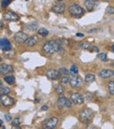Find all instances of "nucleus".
<instances>
[{
	"label": "nucleus",
	"mask_w": 114,
	"mask_h": 129,
	"mask_svg": "<svg viewBox=\"0 0 114 129\" xmlns=\"http://www.w3.org/2000/svg\"><path fill=\"white\" fill-rule=\"evenodd\" d=\"M42 48L47 54H54L57 51H60V49L62 48V45L60 44L59 40H49L43 45Z\"/></svg>",
	"instance_id": "1"
},
{
	"label": "nucleus",
	"mask_w": 114,
	"mask_h": 129,
	"mask_svg": "<svg viewBox=\"0 0 114 129\" xmlns=\"http://www.w3.org/2000/svg\"><path fill=\"white\" fill-rule=\"evenodd\" d=\"M94 116H95L94 112L92 111L91 109L86 108V109L82 110L80 114H79V119L82 121V123L89 124L92 120V119L94 118Z\"/></svg>",
	"instance_id": "2"
},
{
	"label": "nucleus",
	"mask_w": 114,
	"mask_h": 129,
	"mask_svg": "<svg viewBox=\"0 0 114 129\" xmlns=\"http://www.w3.org/2000/svg\"><path fill=\"white\" fill-rule=\"evenodd\" d=\"M68 12L70 13L71 16L76 17V18H81L82 16H83L84 10L81 7V6L78 5V4H72V5L69 6Z\"/></svg>",
	"instance_id": "3"
},
{
	"label": "nucleus",
	"mask_w": 114,
	"mask_h": 129,
	"mask_svg": "<svg viewBox=\"0 0 114 129\" xmlns=\"http://www.w3.org/2000/svg\"><path fill=\"white\" fill-rule=\"evenodd\" d=\"M82 78L81 77H78V76H75L70 78L69 84L70 86L74 88V89H78V88H81L82 86Z\"/></svg>",
	"instance_id": "4"
},
{
	"label": "nucleus",
	"mask_w": 114,
	"mask_h": 129,
	"mask_svg": "<svg viewBox=\"0 0 114 129\" xmlns=\"http://www.w3.org/2000/svg\"><path fill=\"white\" fill-rule=\"evenodd\" d=\"M58 121H59L58 118H56V117L49 118V119H46V120L43 122V126H44L45 128L52 129V128H54V127L57 126Z\"/></svg>",
	"instance_id": "5"
},
{
	"label": "nucleus",
	"mask_w": 114,
	"mask_h": 129,
	"mask_svg": "<svg viewBox=\"0 0 114 129\" xmlns=\"http://www.w3.org/2000/svg\"><path fill=\"white\" fill-rule=\"evenodd\" d=\"M70 100L72 101L73 104H76V105H81V104L83 103L84 101V97L82 95H81L80 93L74 92L70 94Z\"/></svg>",
	"instance_id": "6"
},
{
	"label": "nucleus",
	"mask_w": 114,
	"mask_h": 129,
	"mask_svg": "<svg viewBox=\"0 0 114 129\" xmlns=\"http://www.w3.org/2000/svg\"><path fill=\"white\" fill-rule=\"evenodd\" d=\"M1 104H2L4 106L8 107V106H12V105H14L15 101L12 98V97L8 96V95H4V94H1Z\"/></svg>",
	"instance_id": "7"
},
{
	"label": "nucleus",
	"mask_w": 114,
	"mask_h": 129,
	"mask_svg": "<svg viewBox=\"0 0 114 129\" xmlns=\"http://www.w3.org/2000/svg\"><path fill=\"white\" fill-rule=\"evenodd\" d=\"M61 74L60 70H56V69H49L47 71V77L50 80H56V79L60 78Z\"/></svg>",
	"instance_id": "8"
},
{
	"label": "nucleus",
	"mask_w": 114,
	"mask_h": 129,
	"mask_svg": "<svg viewBox=\"0 0 114 129\" xmlns=\"http://www.w3.org/2000/svg\"><path fill=\"white\" fill-rule=\"evenodd\" d=\"M114 76V70L112 69H103V70L98 72V77H100L101 78L107 79Z\"/></svg>",
	"instance_id": "9"
},
{
	"label": "nucleus",
	"mask_w": 114,
	"mask_h": 129,
	"mask_svg": "<svg viewBox=\"0 0 114 129\" xmlns=\"http://www.w3.org/2000/svg\"><path fill=\"white\" fill-rule=\"evenodd\" d=\"M4 18L7 21H18L19 17L13 12H7L4 14Z\"/></svg>",
	"instance_id": "10"
},
{
	"label": "nucleus",
	"mask_w": 114,
	"mask_h": 129,
	"mask_svg": "<svg viewBox=\"0 0 114 129\" xmlns=\"http://www.w3.org/2000/svg\"><path fill=\"white\" fill-rule=\"evenodd\" d=\"M0 48H1V50L3 51L12 50V44H11V42L7 39H1Z\"/></svg>",
	"instance_id": "11"
},
{
	"label": "nucleus",
	"mask_w": 114,
	"mask_h": 129,
	"mask_svg": "<svg viewBox=\"0 0 114 129\" xmlns=\"http://www.w3.org/2000/svg\"><path fill=\"white\" fill-rule=\"evenodd\" d=\"M27 39V35L24 32H18L14 36V40L17 43H23Z\"/></svg>",
	"instance_id": "12"
},
{
	"label": "nucleus",
	"mask_w": 114,
	"mask_h": 129,
	"mask_svg": "<svg viewBox=\"0 0 114 129\" xmlns=\"http://www.w3.org/2000/svg\"><path fill=\"white\" fill-rule=\"evenodd\" d=\"M0 72H1L2 76L10 74V73L13 72V68H12V66L8 64H1V66H0Z\"/></svg>",
	"instance_id": "13"
},
{
	"label": "nucleus",
	"mask_w": 114,
	"mask_h": 129,
	"mask_svg": "<svg viewBox=\"0 0 114 129\" xmlns=\"http://www.w3.org/2000/svg\"><path fill=\"white\" fill-rule=\"evenodd\" d=\"M52 10H53V12L57 13V14H63L65 10H66V7H65V4H64L59 3V4H54V5L53 6Z\"/></svg>",
	"instance_id": "14"
},
{
	"label": "nucleus",
	"mask_w": 114,
	"mask_h": 129,
	"mask_svg": "<svg viewBox=\"0 0 114 129\" xmlns=\"http://www.w3.org/2000/svg\"><path fill=\"white\" fill-rule=\"evenodd\" d=\"M39 41V37L38 36H32L29 37L26 40L25 44L27 47H33L37 44V42Z\"/></svg>",
	"instance_id": "15"
},
{
	"label": "nucleus",
	"mask_w": 114,
	"mask_h": 129,
	"mask_svg": "<svg viewBox=\"0 0 114 129\" xmlns=\"http://www.w3.org/2000/svg\"><path fill=\"white\" fill-rule=\"evenodd\" d=\"M67 101H68V98L66 97H64V96H60L57 100V106L58 108L62 109L63 107H66V105H67Z\"/></svg>",
	"instance_id": "16"
},
{
	"label": "nucleus",
	"mask_w": 114,
	"mask_h": 129,
	"mask_svg": "<svg viewBox=\"0 0 114 129\" xmlns=\"http://www.w3.org/2000/svg\"><path fill=\"white\" fill-rule=\"evenodd\" d=\"M81 48L83 49H87V50H91V48L94 49V51H96V52H98V48H97V47H94L92 46L91 44H90L89 41H83V42L81 43Z\"/></svg>",
	"instance_id": "17"
},
{
	"label": "nucleus",
	"mask_w": 114,
	"mask_h": 129,
	"mask_svg": "<svg viewBox=\"0 0 114 129\" xmlns=\"http://www.w3.org/2000/svg\"><path fill=\"white\" fill-rule=\"evenodd\" d=\"M95 5H96V1L95 0H86L84 2V6L86 7V9L90 12L94 10Z\"/></svg>",
	"instance_id": "18"
},
{
	"label": "nucleus",
	"mask_w": 114,
	"mask_h": 129,
	"mask_svg": "<svg viewBox=\"0 0 114 129\" xmlns=\"http://www.w3.org/2000/svg\"><path fill=\"white\" fill-rule=\"evenodd\" d=\"M39 27V25L37 22H32L26 26V29L28 31H35Z\"/></svg>",
	"instance_id": "19"
},
{
	"label": "nucleus",
	"mask_w": 114,
	"mask_h": 129,
	"mask_svg": "<svg viewBox=\"0 0 114 129\" xmlns=\"http://www.w3.org/2000/svg\"><path fill=\"white\" fill-rule=\"evenodd\" d=\"M94 81H96V76L93 74H88L85 76V82L88 83H93Z\"/></svg>",
	"instance_id": "20"
},
{
	"label": "nucleus",
	"mask_w": 114,
	"mask_h": 129,
	"mask_svg": "<svg viewBox=\"0 0 114 129\" xmlns=\"http://www.w3.org/2000/svg\"><path fill=\"white\" fill-rule=\"evenodd\" d=\"M4 80L5 81L6 83H9V84H14L15 83V77L13 76H7V77H4Z\"/></svg>",
	"instance_id": "21"
},
{
	"label": "nucleus",
	"mask_w": 114,
	"mask_h": 129,
	"mask_svg": "<svg viewBox=\"0 0 114 129\" xmlns=\"http://www.w3.org/2000/svg\"><path fill=\"white\" fill-rule=\"evenodd\" d=\"M108 91L111 95H114V81H110L108 83Z\"/></svg>",
	"instance_id": "22"
},
{
	"label": "nucleus",
	"mask_w": 114,
	"mask_h": 129,
	"mask_svg": "<svg viewBox=\"0 0 114 129\" xmlns=\"http://www.w3.org/2000/svg\"><path fill=\"white\" fill-rule=\"evenodd\" d=\"M70 82V78H69V76H64V77H62V78H61V83H62V84H68V83H69Z\"/></svg>",
	"instance_id": "23"
},
{
	"label": "nucleus",
	"mask_w": 114,
	"mask_h": 129,
	"mask_svg": "<svg viewBox=\"0 0 114 129\" xmlns=\"http://www.w3.org/2000/svg\"><path fill=\"white\" fill-rule=\"evenodd\" d=\"M55 91H56V92L59 93V94H62V93L65 92V91H66V90H65V88H64V87L62 86V84H58L57 86H56Z\"/></svg>",
	"instance_id": "24"
},
{
	"label": "nucleus",
	"mask_w": 114,
	"mask_h": 129,
	"mask_svg": "<svg viewBox=\"0 0 114 129\" xmlns=\"http://www.w3.org/2000/svg\"><path fill=\"white\" fill-rule=\"evenodd\" d=\"M10 92H11L10 88H8V87H5V86L3 87V85L1 84V94L7 95V94H9Z\"/></svg>",
	"instance_id": "25"
},
{
	"label": "nucleus",
	"mask_w": 114,
	"mask_h": 129,
	"mask_svg": "<svg viewBox=\"0 0 114 129\" xmlns=\"http://www.w3.org/2000/svg\"><path fill=\"white\" fill-rule=\"evenodd\" d=\"M38 33L41 36H47L48 34V31L46 28H40L38 30Z\"/></svg>",
	"instance_id": "26"
},
{
	"label": "nucleus",
	"mask_w": 114,
	"mask_h": 129,
	"mask_svg": "<svg viewBox=\"0 0 114 129\" xmlns=\"http://www.w3.org/2000/svg\"><path fill=\"white\" fill-rule=\"evenodd\" d=\"M98 57L100 60L104 61V62H108V58H107V55L104 54V53H102V54H98Z\"/></svg>",
	"instance_id": "27"
},
{
	"label": "nucleus",
	"mask_w": 114,
	"mask_h": 129,
	"mask_svg": "<svg viewBox=\"0 0 114 129\" xmlns=\"http://www.w3.org/2000/svg\"><path fill=\"white\" fill-rule=\"evenodd\" d=\"M70 72L72 73V74H78V72H79V70H78V68L76 66V65H72L71 66V68H70Z\"/></svg>",
	"instance_id": "28"
},
{
	"label": "nucleus",
	"mask_w": 114,
	"mask_h": 129,
	"mask_svg": "<svg viewBox=\"0 0 114 129\" xmlns=\"http://www.w3.org/2000/svg\"><path fill=\"white\" fill-rule=\"evenodd\" d=\"M4 55H6L7 57H13L15 55V53L12 50H8V51H4Z\"/></svg>",
	"instance_id": "29"
},
{
	"label": "nucleus",
	"mask_w": 114,
	"mask_h": 129,
	"mask_svg": "<svg viewBox=\"0 0 114 129\" xmlns=\"http://www.w3.org/2000/svg\"><path fill=\"white\" fill-rule=\"evenodd\" d=\"M20 124V119L19 118H15L12 120V126H18Z\"/></svg>",
	"instance_id": "30"
},
{
	"label": "nucleus",
	"mask_w": 114,
	"mask_h": 129,
	"mask_svg": "<svg viewBox=\"0 0 114 129\" xmlns=\"http://www.w3.org/2000/svg\"><path fill=\"white\" fill-rule=\"evenodd\" d=\"M12 1H13V0H4V1L2 2V7H6V6H8Z\"/></svg>",
	"instance_id": "31"
},
{
	"label": "nucleus",
	"mask_w": 114,
	"mask_h": 129,
	"mask_svg": "<svg viewBox=\"0 0 114 129\" xmlns=\"http://www.w3.org/2000/svg\"><path fill=\"white\" fill-rule=\"evenodd\" d=\"M60 72H61V73H63V74H65V75H70V74H72V73L70 72V71H68V69H66L65 68H62V69H60Z\"/></svg>",
	"instance_id": "32"
},
{
	"label": "nucleus",
	"mask_w": 114,
	"mask_h": 129,
	"mask_svg": "<svg viewBox=\"0 0 114 129\" xmlns=\"http://www.w3.org/2000/svg\"><path fill=\"white\" fill-rule=\"evenodd\" d=\"M106 12L109 14H114V7L113 6H109L108 8H107V10H106Z\"/></svg>",
	"instance_id": "33"
},
{
	"label": "nucleus",
	"mask_w": 114,
	"mask_h": 129,
	"mask_svg": "<svg viewBox=\"0 0 114 129\" xmlns=\"http://www.w3.org/2000/svg\"><path fill=\"white\" fill-rule=\"evenodd\" d=\"M84 97L86 98V100L88 101V102H90V99H91V94H90V93H86L85 96H84Z\"/></svg>",
	"instance_id": "34"
},
{
	"label": "nucleus",
	"mask_w": 114,
	"mask_h": 129,
	"mask_svg": "<svg viewBox=\"0 0 114 129\" xmlns=\"http://www.w3.org/2000/svg\"><path fill=\"white\" fill-rule=\"evenodd\" d=\"M59 42H60V44L61 45H68V40H59Z\"/></svg>",
	"instance_id": "35"
},
{
	"label": "nucleus",
	"mask_w": 114,
	"mask_h": 129,
	"mask_svg": "<svg viewBox=\"0 0 114 129\" xmlns=\"http://www.w3.org/2000/svg\"><path fill=\"white\" fill-rule=\"evenodd\" d=\"M4 118H5L6 121H8V122L12 120V116H11L10 114H5L4 115Z\"/></svg>",
	"instance_id": "36"
},
{
	"label": "nucleus",
	"mask_w": 114,
	"mask_h": 129,
	"mask_svg": "<svg viewBox=\"0 0 114 129\" xmlns=\"http://www.w3.org/2000/svg\"><path fill=\"white\" fill-rule=\"evenodd\" d=\"M76 35L77 37H84V34H83V33H82V32H77Z\"/></svg>",
	"instance_id": "37"
},
{
	"label": "nucleus",
	"mask_w": 114,
	"mask_h": 129,
	"mask_svg": "<svg viewBox=\"0 0 114 129\" xmlns=\"http://www.w3.org/2000/svg\"><path fill=\"white\" fill-rule=\"evenodd\" d=\"M41 110H42V111H47V110H48V106H47V105H44V106L41 107Z\"/></svg>",
	"instance_id": "38"
},
{
	"label": "nucleus",
	"mask_w": 114,
	"mask_h": 129,
	"mask_svg": "<svg viewBox=\"0 0 114 129\" xmlns=\"http://www.w3.org/2000/svg\"><path fill=\"white\" fill-rule=\"evenodd\" d=\"M1 126H2V127H1V129H4V128H5V127H4L3 125H1Z\"/></svg>",
	"instance_id": "39"
},
{
	"label": "nucleus",
	"mask_w": 114,
	"mask_h": 129,
	"mask_svg": "<svg viewBox=\"0 0 114 129\" xmlns=\"http://www.w3.org/2000/svg\"><path fill=\"white\" fill-rule=\"evenodd\" d=\"M112 51H113V52H114V45H113V46L112 47Z\"/></svg>",
	"instance_id": "40"
},
{
	"label": "nucleus",
	"mask_w": 114,
	"mask_h": 129,
	"mask_svg": "<svg viewBox=\"0 0 114 129\" xmlns=\"http://www.w3.org/2000/svg\"><path fill=\"white\" fill-rule=\"evenodd\" d=\"M36 102H37V103H38V102H40V98H37L36 99Z\"/></svg>",
	"instance_id": "41"
},
{
	"label": "nucleus",
	"mask_w": 114,
	"mask_h": 129,
	"mask_svg": "<svg viewBox=\"0 0 114 129\" xmlns=\"http://www.w3.org/2000/svg\"><path fill=\"white\" fill-rule=\"evenodd\" d=\"M58 2H62V1H63V0H57Z\"/></svg>",
	"instance_id": "42"
},
{
	"label": "nucleus",
	"mask_w": 114,
	"mask_h": 129,
	"mask_svg": "<svg viewBox=\"0 0 114 129\" xmlns=\"http://www.w3.org/2000/svg\"><path fill=\"white\" fill-rule=\"evenodd\" d=\"M26 1H29V0H26Z\"/></svg>",
	"instance_id": "43"
}]
</instances>
